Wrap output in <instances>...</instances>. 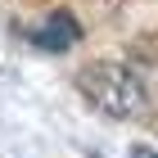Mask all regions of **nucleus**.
<instances>
[{"label":"nucleus","instance_id":"f257e3e1","mask_svg":"<svg viewBox=\"0 0 158 158\" xmlns=\"http://www.w3.org/2000/svg\"><path fill=\"white\" fill-rule=\"evenodd\" d=\"M77 86H81V95L90 99L99 113H109V118H145V109H149L145 81H140L127 63H86L81 73H77Z\"/></svg>","mask_w":158,"mask_h":158},{"label":"nucleus","instance_id":"f03ea898","mask_svg":"<svg viewBox=\"0 0 158 158\" xmlns=\"http://www.w3.org/2000/svg\"><path fill=\"white\" fill-rule=\"evenodd\" d=\"M77 36H81V27H77L73 14H50L45 27H32V41H36L41 50H68Z\"/></svg>","mask_w":158,"mask_h":158}]
</instances>
